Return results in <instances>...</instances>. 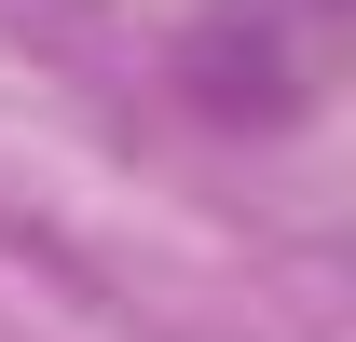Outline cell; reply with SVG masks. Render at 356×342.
Here are the masks:
<instances>
[{"label":"cell","mask_w":356,"mask_h":342,"mask_svg":"<svg viewBox=\"0 0 356 342\" xmlns=\"http://www.w3.org/2000/svg\"><path fill=\"white\" fill-rule=\"evenodd\" d=\"M178 83L220 124H302L343 83V0H206L178 42Z\"/></svg>","instance_id":"cell-1"}]
</instances>
